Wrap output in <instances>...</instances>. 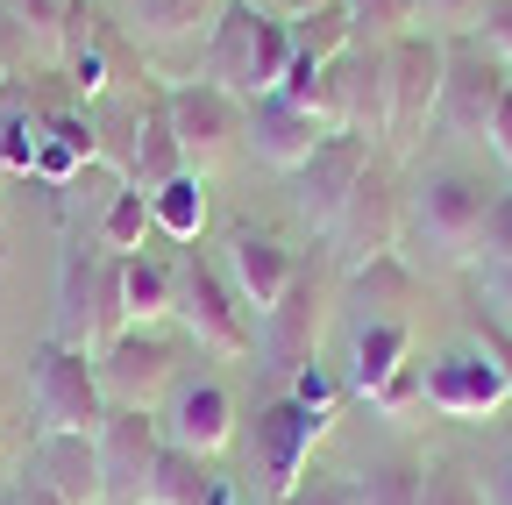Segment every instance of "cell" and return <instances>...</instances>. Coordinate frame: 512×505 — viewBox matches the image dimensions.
<instances>
[{"instance_id": "obj_1", "label": "cell", "mask_w": 512, "mask_h": 505, "mask_svg": "<svg viewBox=\"0 0 512 505\" xmlns=\"http://www.w3.org/2000/svg\"><path fill=\"white\" fill-rule=\"evenodd\" d=\"M285 65H292V22L228 0L214 36H207V79L249 107V100H264V93L285 86Z\"/></svg>"}, {"instance_id": "obj_2", "label": "cell", "mask_w": 512, "mask_h": 505, "mask_svg": "<svg viewBox=\"0 0 512 505\" xmlns=\"http://www.w3.org/2000/svg\"><path fill=\"white\" fill-rule=\"evenodd\" d=\"M128 328V313H121V257L114 249H64V264H57V342H72V349H107L114 335Z\"/></svg>"}, {"instance_id": "obj_3", "label": "cell", "mask_w": 512, "mask_h": 505, "mask_svg": "<svg viewBox=\"0 0 512 505\" xmlns=\"http://www.w3.org/2000/svg\"><path fill=\"white\" fill-rule=\"evenodd\" d=\"M29 399H36V434H100L107 392H100L93 349H72L57 335L36 342V356H29Z\"/></svg>"}, {"instance_id": "obj_4", "label": "cell", "mask_w": 512, "mask_h": 505, "mask_svg": "<svg viewBox=\"0 0 512 505\" xmlns=\"http://www.w3.org/2000/svg\"><path fill=\"white\" fill-rule=\"evenodd\" d=\"M441 72H448V36L434 29H413L384 50V143L392 150H420L441 107Z\"/></svg>"}, {"instance_id": "obj_5", "label": "cell", "mask_w": 512, "mask_h": 505, "mask_svg": "<svg viewBox=\"0 0 512 505\" xmlns=\"http://www.w3.org/2000/svg\"><path fill=\"white\" fill-rule=\"evenodd\" d=\"M171 313L207 356H249L256 349V328H249L235 285L214 264H200V249H185V257L171 264Z\"/></svg>"}, {"instance_id": "obj_6", "label": "cell", "mask_w": 512, "mask_h": 505, "mask_svg": "<svg viewBox=\"0 0 512 505\" xmlns=\"http://www.w3.org/2000/svg\"><path fill=\"white\" fill-rule=\"evenodd\" d=\"M335 321V292H328V257L299 264V278L285 285V299L264 313V328H256V356H264V370L292 377L306 363H320V335H328Z\"/></svg>"}, {"instance_id": "obj_7", "label": "cell", "mask_w": 512, "mask_h": 505, "mask_svg": "<svg viewBox=\"0 0 512 505\" xmlns=\"http://www.w3.org/2000/svg\"><path fill=\"white\" fill-rule=\"evenodd\" d=\"M399 228H406V185H399L392 157H370V171L356 178L349 207H342L335 228H328V249L342 257V271H356V264H370V257H392V249H399Z\"/></svg>"}, {"instance_id": "obj_8", "label": "cell", "mask_w": 512, "mask_h": 505, "mask_svg": "<svg viewBox=\"0 0 512 505\" xmlns=\"http://www.w3.org/2000/svg\"><path fill=\"white\" fill-rule=\"evenodd\" d=\"M171 100V136H178V157L192 178H214L235 150H242V100L221 93L214 79H185V86H164Z\"/></svg>"}, {"instance_id": "obj_9", "label": "cell", "mask_w": 512, "mask_h": 505, "mask_svg": "<svg viewBox=\"0 0 512 505\" xmlns=\"http://www.w3.org/2000/svg\"><path fill=\"white\" fill-rule=\"evenodd\" d=\"M505 86H512V72L484 50V36H448V72H441V107H434V121H441L448 136H463V143H484Z\"/></svg>"}, {"instance_id": "obj_10", "label": "cell", "mask_w": 512, "mask_h": 505, "mask_svg": "<svg viewBox=\"0 0 512 505\" xmlns=\"http://www.w3.org/2000/svg\"><path fill=\"white\" fill-rule=\"evenodd\" d=\"M484 214H491V193L484 178L470 171H427L413 185V228L456 264H477V235H484Z\"/></svg>"}, {"instance_id": "obj_11", "label": "cell", "mask_w": 512, "mask_h": 505, "mask_svg": "<svg viewBox=\"0 0 512 505\" xmlns=\"http://www.w3.org/2000/svg\"><path fill=\"white\" fill-rule=\"evenodd\" d=\"M93 441H100L107 505H150V477H157V456H164V420L150 406H107Z\"/></svg>"}, {"instance_id": "obj_12", "label": "cell", "mask_w": 512, "mask_h": 505, "mask_svg": "<svg viewBox=\"0 0 512 505\" xmlns=\"http://www.w3.org/2000/svg\"><path fill=\"white\" fill-rule=\"evenodd\" d=\"M93 370H100L107 406H157V399L178 385V342H171L164 328H121V335L93 356Z\"/></svg>"}, {"instance_id": "obj_13", "label": "cell", "mask_w": 512, "mask_h": 505, "mask_svg": "<svg viewBox=\"0 0 512 505\" xmlns=\"http://www.w3.org/2000/svg\"><path fill=\"white\" fill-rule=\"evenodd\" d=\"M335 427V413H306L299 399H271L264 413H256L249 427V456H256V484H264V498H285L306 463H313V441Z\"/></svg>"}, {"instance_id": "obj_14", "label": "cell", "mask_w": 512, "mask_h": 505, "mask_svg": "<svg viewBox=\"0 0 512 505\" xmlns=\"http://www.w3.org/2000/svg\"><path fill=\"white\" fill-rule=\"evenodd\" d=\"M370 157H377V143L342 129V136H320V150L292 171V207L313 221V235L335 228V214L349 207V193H356V178L370 171Z\"/></svg>"}, {"instance_id": "obj_15", "label": "cell", "mask_w": 512, "mask_h": 505, "mask_svg": "<svg viewBox=\"0 0 512 505\" xmlns=\"http://www.w3.org/2000/svg\"><path fill=\"white\" fill-rule=\"evenodd\" d=\"M427 406L448 420H491L498 406H512V385L477 342H463V349H441L427 363Z\"/></svg>"}, {"instance_id": "obj_16", "label": "cell", "mask_w": 512, "mask_h": 505, "mask_svg": "<svg viewBox=\"0 0 512 505\" xmlns=\"http://www.w3.org/2000/svg\"><path fill=\"white\" fill-rule=\"evenodd\" d=\"M320 136H328V129H320L313 107H299L292 93H264V100H249V107H242V143L264 157L271 171H285V178L320 150Z\"/></svg>"}, {"instance_id": "obj_17", "label": "cell", "mask_w": 512, "mask_h": 505, "mask_svg": "<svg viewBox=\"0 0 512 505\" xmlns=\"http://www.w3.org/2000/svg\"><path fill=\"white\" fill-rule=\"evenodd\" d=\"M157 420H164L171 449H192V456H221L228 441H235V399H228V385H214V377L171 385V406Z\"/></svg>"}, {"instance_id": "obj_18", "label": "cell", "mask_w": 512, "mask_h": 505, "mask_svg": "<svg viewBox=\"0 0 512 505\" xmlns=\"http://www.w3.org/2000/svg\"><path fill=\"white\" fill-rule=\"evenodd\" d=\"M228 278H235V299H242V306L271 313V306L285 299V285L299 278V257H292L278 235H264L256 221H235V228H228Z\"/></svg>"}, {"instance_id": "obj_19", "label": "cell", "mask_w": 512, "mask_h": 505, "mask_svg": "<svg viewBox=\"0 0 512 505\" xmlns=\"http://www.w3.org/2000/svg\"><path fill=\"white\" fill-rule=\"evenodd\" d=\"M22 477H43L57 498L72 505H107V477H100V441L93 434H36Z\"/></svg>"}, {"instance_id": "obj_20", "label": "cell", "mask_w": 512, "mask_h": 505, "mask_svg": "<svg viewBox=\"0 0 512 505\" xmlns=\"http://www.w3.org/2000/svg\"><path fill=\"white\" fill-rule=\"evenodd\" d=\"M342 306L356 313V328L363 321H406V313L420 306V278H413V264L399 257H370V264H356L349 278H342Z\"/></svg>"}, {"instance_id": "obj_21", "label": "cell", "mask_w": 512, "mask_h": 505, "mask_svg": "<svg viewBox=\"0 0 512 505\" xmlns=\"http://www.w3.org/2000/svg\"><path fill=\"white\" fill-rule=\"evenodd\" d=\"M178 171H185V157H178V136H171V100H164V86H143V100H136V150H128V185L150 200V193H164Z\"/></svg>"}, {"instance_id": "obj_22", "label": "cell", "mask_w": 512, "mask_h": 505, "mask_svg": "<svg viewBox=\"0 0 512 505\" xmlns=\"http://www.w3.org/2000/svg\"><path fill=\"white\" fill-rule=\"evenodd\" d=\"M406 356H413V321H363L356 328V349H349V385L370 399Z\"/></svg>"}, {"instance_id": "obj_23", "label": "cell", "mask_w": 512, "mask_h": 505, "mask_svg": "<svg viewBox=\"0 0 512 505\" xmlns=\"http://www.w3.org/2000/svg\"><path fill=\"white\" fill-rule=\"evenodd\" d=\"M228 0H128V22H136L143 43H185V36H214Z\"/></svg>"}, {"instance_id": "obj_24", "label": "cell", "mask_w": 512, "mask_h": 505, "mask_svg": "<svg viewBox=\"0 0 512 505\" xmlns=\"http://www.w3.org/2000/svg\"><path fill=\"white\" fill-rule=\"evenodd\" d=\"M121 313H128V328H157L164 313H171V264L164 257H121Z\"/></svg>"}, {"instance_id": "obj_25", "label": "cell", "mask_w": 512, "mask_h": 505, "mask_svg": "<svg viewBox=\"0 0 512 505\" xmlns=\"http://www.w3.org/2000/svg\"><path fill=\"white\" fill-rule=\"evenodd\" d=\"M150 221H157L171 242H200V228H207V178L178 171L164 193H150Z\"/></svg>"}, {"instance_id": "obj_26", "label": "cell", "mask_w": 512, "mask_h": 505, "mask_svg": "<svg viewBox=\"0 0 512 505\" xmlns=\"http://www.w3.org/2000/svg\"><path fill=\"white\" fill-rule=\"evenodd\" d=\"M221 477H207V456H192V449H171L164 441V456H157V477H150V505H207Z\"/></svg>"}, {"instance_id": "obj_27", "label": "cell", "mask_w": 512, "mask_h": 505, "mask_svg": "<svg viewBox=\"0 0 512 505\" xmlns=\"http://www.w3.org/2000/svg\"><path fill=\"white\" fill-rule=\"evenodd\" d=\"M420 484H427V463L420 456H377L363 477H356V498L363 505H420Z\"/></svg>"}, {"instance_id": "obj_28", "label": "cell", "mask_w": 512, "mask_h": 505, "mask_svg": "<svg viewBox=\"0 0 512 505\" xmlns=\"http://www.w3.org/2000/svg\"><path fill=\"white\" fill-rule=\"evenodd\" d=\"M356 43V22H349V0H328V8H313L292 22V50L313 57V65H328V57H342Z\"/></svg>"}, {"instance_id": "obj_29", "label": "cell", "mask_w": 512, "mask_h": 505, "mask_svg": "<svg viewBox=\"0 0 512 505\" xmlns=\"http://www.w3.org/2000/svg\"><path fill=\"white\" fill-rule=\"evenodd\" d=\"M349 22L363 50H392L399 36L420 29V0H349Z\"/></svg>"}, {"instance_id": "obj_30", "label": "cell", "mask_w": 512, "mask_h": 505, "mask_svg": "<svg viewBox=\"0 0 512 505\" xmlns=\"http://www.w3.org/2000/svg\"><path fill=\"white\" fill-rule=\"evenodd\" d=\"M157 221H150V200L136 193V185H114V200H107V214H100V249H114V257H136L143 249V235H150Z\"/></svg>"}, {"instance_id": "obj_31", "label": "cell", "mask_w": 512, "mask_h": 505, "mask_svg": "<svg viewBox=\"0 0 512 505\" xmlns=\"http://www.w3.org/2000/svg\"><path fill=\"white\" fill-rule=\"evenodd\" d=\"M15 22H22V36H29V50H43V57H64V15H72V0H0Z\"/></svg>"}, {"instance_id": "obj_32", "label": "cell", "mask_w": 512, "mask_h": 505, "mask_svg": "<svg viewBox=\"0 0 512 505\" xmlns=\"http://www.w3.org/2000/svg\"><path fill=\"white\" fill-rule=\"evenodd\" d=\"M420 505H484V484H477L463 463L434 456V463H427V484H420Z\"/></svg>"}, {"instance_id": "obj_33", "label": "cell", "mask_w": 512, "mask_h": 505, "mask_svg": "<svg viewBox=\"0 0 512 505\" xmlns=\"http://www.w3.org/2000/svg\"><path fill=\"white\" fill-rule=\"evenodd\" d=\"M278 505H363V498H356V477H342V470H313V463H306V477H299Z\"/></svg>"}, {"instance_id": "obj_34", "label": "cell", "mask_w": 512, "mask_h": 505, "mask_svg": "<svg viewBox=\"0 0 512 505\" xmlns=\"http://www.w3.org/2000/svg\"><path fill=\"white\" fill-rule=\"evenodd\" d=\"M370 406H377V413H406V406H427V363H413V356H406V363H399V370H392V377H384V385L370 392Z\"/></svg>"}, {"instance_id": "obj_35", "label": "cell", "mask_w": 512, "mask_h": 505, "mask_svg": "<svg viewBox=\"0 0 512 505\" xmlns=\"http://www.w3.org/2000/svg\"><path fill=\"white\" fill-rule=\"evenodd\" d=\"M491 0H420V22H434V36H477Z\"/></svg>"}, {"instance_id": "obj_36", "label": "cell", "mask_w": 512, "mask_h": 505, "mask_svg": "<svg viewBox=\"0 0 512 505\" xmlns=\"http://www.w3.org/2000/svg\"><path fill=\"white\" fill-rule=\"evenodd\" d=\"M477 264H512V193H491L484 235H477Z\"/></svg>"}, {"instance_id": "obj_37", "label": "cell", "mask_w": 512, "mask_h": 505, "mask_svg": "<svg viewBox=\"0 0 512 505\" xmlns=\"http://www.w3.org/2000/svg\"><path fill=\"white\" fill-rule=\"evenodd\" d=\"M285 385H292L285 399H299L306 413H335V406H342V385H335V377H328V370H320V363H306V370H292V377H285Z\"/></svg>"}, {"instance_id": "obj_38", "label": "cell", "mask_w": 512, "mask_h": 505, "mask_svg": "<svg viewBox=\"0 0 512 505\" xmlns=\"http://www.w3.org/2000/svg\"><path fill=\"white\" fill-rule=\"evenodd\" d=\"M470 342H477V349H484V356H491V363L505 370V385H512V328H505V321H491V313H477Z\"/></svg>"}, {"instance_id": "obj_39", "label": "cell", "mask_w": 512, "mask_h": 505, "mask_svg": "<svg viewBox=\"0 0 512 505\" xmlns=\"http://www.w3.org/2000/svg\"><path fill=\"white\" fill-rule=\"evenodd\" d=\"M484 50L512 72V0H491V8H484Z\"/></svg>"}, {"instance_id": "obj_40", "label": "cell", "mask_w": 512, "mask_h": 505, "mask_svg": "<svg viewBox=\"0 0 512 505\" xmlns=\"http://www.w3.org/2000/svg\"><path fill=\"white\" fill-rule=\"evenodd\" d=\"M29 57V36H22V22L0 8V93H8V79H15V65Z\"/></svg>"}, {"instance_id": "obj_41", "label": "cell", "mask_w": 512, "mask_h": 505, "mask_svg": "<svg viewBox=\"0 0 512 505\" xmlns=\"http://www.w3.org/2000/svg\"><path fill=\"white\" fill-rule=\"evenodd\" d=\"M484 299H491V321H512V264H484Z\"/></svg>"}, {"instance_id": "obj_42", "label": "cell", "mask_w": 512, "mask_h": 505, "mask_svg": "<svg viewBox=\"0 0 512 505\" xmlns=\"http://www.w3.org/2000/svg\"><path fill=\"white\" fill-rule=\"evenodd\" d=\"M484 143H491V157L512 171V86H505V100H498V114H491V136H484Z\"/></svg>"}, {"instance_id": "obj_43", "label": "cell", "mask_w": 512, "mask_h": 505, "mask_svg": "<svg viewBox=\"0 0 512 505\" xmlns=\"http://www.w3.org/2000/svg\"><path fill=\"white\" fill-rule=\"evenodd\" d=\"M484 505H512V449L484 470Z\"/></svg>"}, {"instance_id": "obj_44", "label": "cell", "mask_w": 512, "mask_h": 505, "mask_svg": "<svg viewBox=\"0 0 512 505\" xmlns=\"http://www.w3.org/2000/svg\"><path fill=\"white\" fill-rule=\"evenodd\" d=\"M15 505H72V498H57L43 477H15Z\"/></svg>"}, {"instance_id": "obj_45", "label": "cell", "mask_w": 512, "mask_h": 505, "mask_svg": "<svg viewBox=\"0 0 512 505\" xmlns=\"http://www.w3.org/2000/svg\"><path fill=\"white\" fill-rule=\"evenodd\" d=\"M313 8H328V0H285V22H299V15H313Z\"/></svg>"}, {"instance_id": "obj_46", "label": "cell", "mask_w": 512, "mask_h": 505, "mask_svg": "<svg viewBox=\"0 0 512 505\" xmlns=\"http://www.w3.org/2000/svg\"><path fill=\"white\" fill-rule=\"evenodd\" d=\"M242 8H256V15H285V0H242Z\"/></svg>"}, {"instance_id": "obj_47", "label": "cell", "mask_w": 512, "mask_h": 505, "mask_svg": "<svg viewBox=\"0 0 512 505\" xmlns=\"http://www.w3.org/2000/svg\"><path fill=\"white\" fill-rule=\"evenodd\" d=\"M0 505H15V491H0Z\"/></svg>"}, {"instance_id": "obj_48", "label": "cell", "mask_w": 512, "mask_h": 505, "mask_svg": "<svg viewBox=\"0 0 512 505\" xmlns=\"http://www.w3.org/2000/svg\"><path fill=\"white\" fill-rule=\"evenodd\" d=\"M256 505H278V498H256Z\"/></svg>"}]
</instances>
